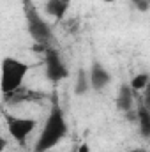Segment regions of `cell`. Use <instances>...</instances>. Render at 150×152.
<instances>
[{
	"mask_svg": "<svg viewBox=\"0 0 150 152\" xmlns=\"http://www.w3.org/2000/svg\"><path fill=\"white\" fill-rule=\"evenodd\" d=\"M78 27H79V20H78V18H69V20L66 21V30H67L69 34H76V32H78Z\"/></svg>",
	"mask_w": 150,
	"mask_h": 152,
	"instance_id": "14",
	"label": "cell"
},
{
	"mask_svg": "<svg viewBox=\"0 0 150 152\" xmlns=\"http://www.w3.org/2000/svg\"><path fill=\"white\" fill-rule=\"evenodd\" d=\"M136 113H138V129H140V134L145 138V140H150V110L143 104V99L140 97L138 101V106H136Z\"/></svg>",
	"mask_w": 150,
	"mask_h": 152,
	"instance_id": "10",
	"label": "cell"
},
{
	"mask_svg": "<svg viewBox=\"0 0 150 152\" xmlns=\"http://www.w3.org/2000/svg\"><path fill=\"white\" fill-rule=\"evenodd\" d=\"M127 152H147V149H143V147H136V149H131V151Z\"/></svg>",
	"mask_w": 150,
	"mask_h": 152,
	"instance_id": "18",
	"label": "cell"
},
{
	"mask_svg": "<svg viewBox=\"0 0 150 152\" xmlns=\"http://www.w3.org/2000/svg\"><path fill=\"white\" fill-rule=\"evenodd\" d=\"M115 104H117V108H118L120 112H124V113L134 110V90L131 88L129 83L120 85L118 94H117V99H115Z\"/></svg>",
	"mask_w": 150,
	"mask_h": 152,
	"instance_id": "8",
	"label": "cell"
},
{
	"mask_svg": "<svg viewBox=\"0 0 150 152\" xmlns=\"http://www.w3.org/2000/svg\"><path fill=\"white\" fill-rule=\"evenodd\" d=\"M5 124H7L9 134L20 145H25L28 136L37 127V120L36 118H20V117H11V115H5Z\"/></svg>",
	"mask_w": 150,
	"mask_h": 152,
	"instance_id": "4",
	"label": "cell"
},
{
	"mask_svg": "<svg viewBox=\"0 0 150 152\" xmlns=\"http://www.w3.org/2000/svg\"><path fill=\"white\" fill-rule=\"evenodd\" d=\"M23 12H25V20H27V28L30 37L34 39L36 42L41 44H48L53 37L51 34V27L48 25V21L42 20V16L39 14L37 7L34 5L32 0H23Z\"/></svg>",
	"mask_w": 150,
	"mask_h": 152,
	"instance_id": "3",
	"label": "cell"
},
{
	"mask_svg": "<svg viewBox=\"0 0 150 152\" xmlns=\"http://www.w3.org/2000/svg\"><path fill=\"white\" fill-rule=\"evenodd\" d=\"M88 88H92V85H90V75H88V71H85L83 67H79L78 75H76L74 94L76 96H83V94L88 92Z\"/></svg>",
	"mask_w": 150,
	"mask_h": 152,
	"instance_id": "11",
	"label": "cell"
},
{
	"mask_svg": "<svg viewBox=\"0 0 150 152\" xmlns=\"http://www.w3.org/2000/svg\"><path fill=\"white\" fill-rule=\"evenodd\" d=\"M71 152H78V145H76V147H74V149H73Z\"/></svg>",
	"mask_w": 150,
	"mask_h": 152,
	"instance_id": "20",
	"label": "cell"
},
{
	"mask_svg": "<svg viewBox=\"0 0 150 152\" xmlns=\"http://www.w3.org/2000/svg\"><path fill=\"white\" fill-rule=\"evenodd\" d=\"M46 94L42 90H36V88H28V87H20L12 92L2 94V101L5 104H21V103H39L44 101Z\"/></svg>",
	"mask_w": 150,
	"mask_h": 152,
	"instance_id": "6",
	"label": "cell"
},
{
	"mask_svg": "<svg viewBox=\"0 0 150 152\" xmlns=\"http://www.w3.org/2000/svg\"><path fill=\"white\" fill-rule=\"evenodd\" d=\"M103 2H104V4H113L115 0H103Z\"/></svg>",
	"mask_w": 150,
	"mask_h": 152,
	"instance_id": "19",
	"label": "cell"
},
{
	"mask_svg": "<svg viewBox=\"0 0 150 152\" xmlns=\"http://www.w3.org/2000/svg\"><path fill=\"white\" fill-rule=\"evenodd\" d=\"M141 99H143V104L150 110V83L147 85V88L143 90V97H141Z\"/></svg>",
	"mask_w": 150,
	"mask_h": 152,
	"instance_id": "15",
	"label": "cell"
},
{
	"mask_svg": "<svg viewBox=\"0 0 150 152\" xmlns=\"http://www.w3.org/2000/svg\"><path fill=\"white\" fill-rule=\"evenodd\" d=\"M69 5H71V0H46L44 12L48 16H53L58 21H62L69 11Z\"/></svg>",
	"mask_w": 150,
	"mask_h": 152,
	"instance_id": "9",
	"label": "cell"
},
{
	"mask_svg": "<svg viewBox=\"0 0 150 152\" xmlns=\"http://www.w3.org/2000/svg\"><path fill=\"white\" fill-rule=\"evenodd\" d=\"M88 75H90V85H92L94 90H103V88H106V87L110 85V81H111L110 71H108L101 62H97V60L92 62Z\"/></svg>",
	"mask_w": 150,
	"mask_h": 152,
	"instance_id": "7",
	"label": "cell"
},
{
	"mask_svg": "<svg viewBox=\"0 0 150 152\" xmlns=\"http://www.w3.org/2000/svg\"><path fill=\"white\" fill-rule=\"evenodd\" d=\"M5 145H7V140L2 136V138H0V151H4V149H5Z\"/></svg>",
	"mask_w": 150,
	"mask_h": 152,
	"instance_id": "17",
	"label": "cell"
},
{
	"mask_svg": "<svg viewBox=\"0 0 150 152\" xmlns=\"http://www.w3.org/2000/svg\"><path fill=\"white\" fill-rule=\"evenodd\" d=\"M44 71H46V78L51 83H60L69 76L67 66L64 64L60 53L55 48H48L44 53Z\"/></svg>",
	"mask_w": 150,
	"mask_h": 152,
	"instance_id": "5",
	"label": "cell"
},
{
	"mask_svg": "<svg viewBox=\"0 0 150 152\" xmlns=\"http://www.w3.org/2000/svg\"><path fill=\"white\" fill-rule=\"evenodd\" d=\"M28 71H30V66L27 62L12 58V57H5L2 62V81H0L2 94L12 92L23 87V80Z\"/></svg>",
	"mask_w": 150,
	"mask_h": 152,
	"instance_id": "2",
	"label": "cell"
},
{
	"mask_svg": "<svg viewBox=\"0 0 150 152\" xmlns=\"http://www.w3.org/2000/svg\"><path fill=\"white\" fill-rule=\"evenodd\" d=\"M131 2H133L134 9L140 12H147L150 9V0H131Z\"/></svg>",
	"mask_w": 150,
	"mask_h": 152,
	"instance_id": "13",
	"label": "cell"
},
{
	"mask_svg": "<svg viewBox=\"0 0 150 152\" xmlns=\"http://www.w3.org/2000/svg\"><path fill=\"white\" fill-rule=\"evenodd\" d=\"M149 83H150V75L149 73H140V75L133 76V80L129 81V85H131V88H133L134 92H143V90L147 88Z\"/></svg>",
	"mask_w": 150,
	"mask_h": 152,
	"instance_id": "12",
	"label": "cell"
},
{
	"mask_svg": "<svg viewBox=\"0 0 150 152\" xmlns=\"http://www.w3.org/2000/svg\"><path fill=\"white\" fill-rule=\"evenodd\" d=\"M67 131H69V126H67V120H66V113H64L62 106L58 104L57 92H53L51 94V108H50L46 122H44V126L41 129L37 142H36L34 152L51 151L53 147H57L66 138Z\"/></svg>",
	"mask_w": 150,
	"mask_h": 152,
	"instance_id": "1",
	"label": "cell"
},
{
	"mask_svg": "<svg viewBox=\"0 0 150 152\" xmlns=\"http://www.w3.org/2000/svg\"><path fill=\"white\" fill-rule=\"evenodd\" d=\"M78 152H90V145H88L87 142L79 143V145H78Z\"/></svg>",
	"mask_w": 150,
	"mask_h": 152,
	"instance_id": "16",
	"label": "cell"
}]
</instances>
